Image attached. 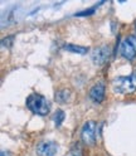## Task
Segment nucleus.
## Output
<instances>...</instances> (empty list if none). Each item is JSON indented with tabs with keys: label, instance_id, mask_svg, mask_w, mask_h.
<instances>
[{
	"label": "nucleus",
	"instance_id": "nucleus-1",
	"mask_svg": "<svg viewBox=\"0 0 136 156\" xmlns=\"http://www.w3.org/2000/svg\"><path fill=\"white\" fill-rule=\"evenodd\" d=\"M27 107L33 113L44 116L49 112L51 105L44 96L38 94V93H32L27 98Z\"/></svg>",
	"mask_w": 136,
	"mask_h": 156
},
{
	"label": "nucleus",
	"instance_id": "nucleus-2",
	"mask_svg": "<svg viewBox=\"0 0 136 156\" xmlns=\"http://www.w3.org/2000/svg\"><path fill=\"white\" fill-rule=\"evenodd\" d=\"M112 88L116 93H130L136 90V74L123 76L115 78Z\"/></svg>",
	"mask_w": 136,
	"mask_h": 156
},
{
	"label": "nucleus",
	"instance_id": "nucleus-3",
	"mask_svg": "<svg viewBox=\"0 0 136 156\" xmlns=\"http://www.w3.org/2000/svg\"><path fill=\"white\" fill-rule=\"evenodd\" d=\"M120 53L126 59H134L136 55V37L130 35L123 39L120 45Z\"/></svg>",
	"mask_w": 136,
	"mask_h": 156
},
{
	"label": "nucleus",
	"instance_id": "nucleus-4",
	"mask_svg": "<svg viewBox=\"0 0 136 156\" xmlns=\"http://www.w3.org/2000/svg\"><path fill=\"white\" fill-rule=\"evenodd\" d=\"M97 131H98V125L95 121L86 122L82 129V141L87 145H93L97 139Z\"/></svg>",
	"mask_w": 136,
	"mask_h": 156
},
{
	"label": "nucleus",
	"instance_id": "nucleus-5",
	"mask_svg": "<svg viewBox=\"0 0 136 156\" xmlns=\"http://www.w3.org/2000/svg\"><path fill=\"white\" fill-rule=\"evenodd\" d=\"M58 151V144L54 141H43L37 146L38 156H54Z\"/></svg>",
	"mask_w": 136,
	"mask_h": 156
},
{
	"label": "nucleus",
	"instance_id": "nucleus-6",
	"mask_svg": "<svg viewBox=\"0 0 136 156\" xmlns=\"http://www.w3.org/2000/svg\"><path fill=\"white\" fill-rule=\"evenodd\" d=\"M109 54H110V49L109 47H100L96 48L92 53V61L95 64H103L106 61L109 59Z\"/></svg>",
	"mask_w": 136,
	"mask_h": 156
},
{
	"label": "nucleus",
	"instance_id": "nucleus-7",
	"mask_svg": "<svg viewBox=\"0 0 136 156\" xmlns=\"http://www.w3.org/2000/svg\"><path fill=\"white\" fill-rule=\"evenodd\" d=\"M90 97H91V100H93L97 103L102 102L105 98V84L102 82L95 84L90 91Z\"/></svg>",
	"mask_w": 136,
	"mask_h": 156
},
{
	"label": "nucleus",
	"instance_id": "nucleus-8",
	"mask_svg": "<svg viewBox=\"0 0 136 156\" xmlns=\"http://www.w3.org/2000/svg\"><path fill=\"white\" fill-rule=\"evenodd\" d=\"M70 96H71V92L68 90H61L55 93V101L58 103H66L70 100Z\"/></svg>",
	"mask_w": 136,
	"mask_h": 156
},
{
	"label": "nucleus",
	"instance_id": "nucleus-9",
	"mask_svg": "<svg viewBox=\"0 0 136 156\" xmlns=\"http://www.w3.org/2000/svg\"><path fill=\"white\" fill-rule=\"evenodd\" d=\"M64 49L68 51V52H73V53H78V54H84L87 53V48L84 47H80V45H73V44H68V45H64Z\"/></svg>",
	"mask_w": 136,
	"mask_h": 156
},
{
	"label": "nucleus",
	"instance_id": "nucleus-10",
	"mask_svg": "<svg viewBox=\"0 0 136 156\" xmlns=\"http://www.w3.org/2000/svg\"><path fill=\"white\" fill-rule=\"evenodd\" d=\"M64 117H66V115L62 110H57V112L54 113V117H53V121H54L55 126H61L62 122L64 121Z\"/></svg>",
	"mask_w": 136,
	"mask_h": 156
},
{
	"label": "nucleus",
	"instance_id": "nucleus-11",
	"mask_svg": "<svg viewBox=\"0 0 136 156\" xmlns=\"http://www.w3.org/2000/svg\"><path fill=\"white\" fill-rule=\"evenodd\" d=\"M93 9H95V8H91V9H86V12H82V13H77L76 15H78V16H81V15H90V14H92V13H93Z\"/></svg>",
	"mask_w": 136,
	"mask_h": 156
},
{
	"label": "nucleus",
	"instance_id": "nucleus-12",
	"mask_svg": "<svg viewBox=\"0 0 136 156\" xmlns=\"http://www.w3.org/2000/svg\"><path fill=\"white\" fill-rule=\"evenodd\" d=\"M67 156H81V150H78V151L72 150V152L70 155H67Z\"/></svg>",
	"mask_w": 136,
	"mask_h": 156
},
{
	"label": "nucleus",
	"instance_id": "nucleus-13",
	"mask_svg": "<svg viewBox=\"0 0 136 156\" xmlns=\"http://www.w3.org/2000/svg\"><path fill=\"white\" fill-rule=\"evenodd\" d=\"M2 156H12L8 151H2Z\"/></svg>",
	"mask_w": 136,
	"mask_h": 156
},
{
	"label": "nucleus",
	"instance_id": "nucleus-14",
	"mask_svg": "<svg viewBox=\"0 0 136 156\" xmlns=\"http://www.w3.org/2000/svg\"><path fill=\"white\" fill-rule=\"evenodd\" d=\"M135 74H136V73H135Z\"/></svg>",
	"mask_w": 136,
	"mask_h": 156
}]
</instances>
